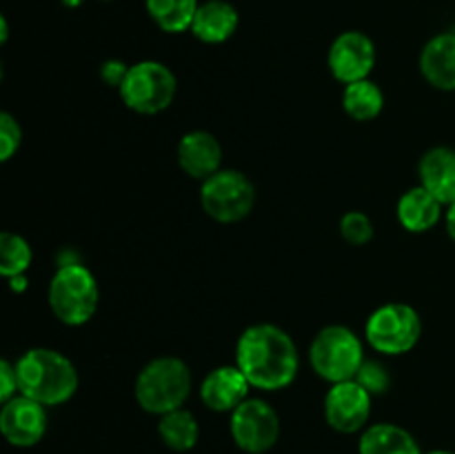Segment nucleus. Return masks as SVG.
I'll list each match as a JSON object with an SVG mask.
<instances>
[{
	"label": "nucleus",
	"instance_id": "obj_1",
	"mask_svg": "<svg viewBox=\"0 0 455 454\" xmlns=\"http://www.w3.org/2000/svg\"><path fill=\"white\" fill-rule=\"evenodd\" d=\"M235 365L251 387L278 392L291 385L300 369V354L293 338L274 323H256L235 343Z\"/></svg>",
	"mask_w": 455,
	"mask_h": 454
},
{
	"label": "nucleus",
	"instance_id": "obj_2",
	"mask_svg": "<svg viewBox=\"0 0 455 454\" xmlns=\"http://www.w3.org/2000/svg\"><path fill=\"white\" fill-rule=\"evenodd\" d=\"M20 394L38 401L44 408L62 405L78 390L76 365L62 352L52 347L27 350L16 361Z\"/></svg>",
	"mask_w": 455,
	"mask_h": 454
},
{
	"label": "nucleus",
	"instance_id": "obj_3",
	"mask_svg": "<svg viewBox=\"0 0 455 454\" xmlns=\"http://www.w3.org/2000/svg\"><path fill=\"white\" fill-rule=\"evenodd\" d=\"M191 385L194 378L185 361L178 356H158L138 372L133 394L145 412L163 417L187 403Z\"/></svg>",
	"mask_w": 455,
	"mask_h": 454
},
{
	"label": "nucleus",
	"instance_id": "obj_4",
	"mask_svg": "<svg viewBox=\"0 0 455 454\" xmlns=\"http://www.w3.org/2000/svg\"><path fill=\"white\" fill-rule=\"evenodd\" d=\"M96 276L83 263L58 265L56 274L49 280L47 301L53 316L69 328H80L89 323L98 310Z\"/></svg>",
	"mask_w": 455,
	"mask_h": 454
},
{
	"label": "nucleus",
	"instance_id": "obj_5",
	"mask_svg": "<svg viewBox=\"0 0 455 454\" xmlns=\"http://www.w3.org/2000/svg\"><path fill=\"white\" fill-rule=\"evenodd\" d=\"M309 363L320 378L333 383L354 381L364 363L363 341L345 325H327L309 347Z\"/></svg>",
	"mask_w": 455,
	"mask_h": 454
},
{
	"label": "nucleus",
	"instance_id": "obj_6",
	"mask_svg": "<svg viewBox=\"0 0 455 454\" xmlns=\"http://www.w3.org/2000/svg\"><path fill=\"white\" fill-rule=\"evenodd\" d=\"M118 92L129 109L142 116H154L172 105L178 93V80L163 62L140 61L129 67L127 78Z\"/></svg>",
	"mask_w": 455,
	"mask_h": 454
},
{
	"label": "nucleus",
	"instance_id": "obj_7",
	"mask_svg": "<svg viewBox=\"0 0 455 454\" xmlns=\"http://www.w3.org/2000/svg\"><path fill=\"white\" fill-rule=\"evenodd\" d=\"M364 336L369 345L380 354H407L420 341L422 319L407 303H387L369 316Z\"/></svg>",
	"mask_w": 455,
	"mask_h": 454
},
{
	"label": "nucleus",
	"instance_id": "obj_8",
	"mask_svg": "<svg viewBox=\"0 0 455 454\" xmlns=\"http://www.w3.org/2000/svg\"><path fill=\"white\" fill-rule=\"evenodd\" d=\"M256 203V187L238 169H220L203 181L200 205L216 223H238L251 214Z\"/></svg>",
	"mask_w": 455,
	"mask_h": 454
},
{
	"label": "nucleus",
	"instance_id": "obj_9",
	"mask_svg": "<svg viewBox=\"0 0 455 454\" xmlns=\"http://www.w3.org/2000/svg\"><path fill=\"white\" fill-rule=\"evenodd\" d=\"M229 430L231 439L243 452L265 454L278 443L280 417L267 401L249 396L231 412Z\"/></svg>",
	"mask_w": 455,
	"mask_h": 454
},
{
	"label": "nucleus",
	"instance_id": "obj_10",
	"mask_svg": "<svg viewBox=\"0 0 455 454\" xmlns=\"http://www.w3.org/2000/svg\"><path fill=\"white\" fill-rule=\"evenodd\" d=\"M373 396L358 381L333 383L324 396V418L340 434L367 430Z\"/></svg>",
	"mask_w": 455,
	"mask_h": 454
},
{
	"label": "nucleus",
	"instance_id": "obj_11",
	"mask_svg": "<svg viewBox=\"0 0 455 454\" xmlns=\"http://www.w3.org/2000/svg\"><path fill=\"white\" fill-rule=\"evenodd\" d=\"M327 65L342 85L369 78L376 67V45L363 31H342L329 47Z\"/></svg>",
	"mask_w": 455,
	"mask_h": 454
},
{
	"label": "nucleus",
	"instance_id": "obj_12",
	"mask_svg": "<svg viewBox=\"0 0 455 454\" xmlns=\"http://www.w3.org/2000/svg\"><path fill=\"white\" fill-rule=\"evenodd\" d=\"M47 408L25 394L13 396L0 409V432L13 448H34L47 432Z\"/></svg>",
	"mask_w": 455,
	"mask_h": 454
},
{
	"label": "nucleus",
	"instance_id": "obj_13",
	"mask_svg": "<svg viewBox=\"0 0 455 454\" xmlns=\"http://www.w3.org/2000/svg\"><path fill=\"white\" fill-rule=\"evenodd\" d=\"M251 383L238 365H220L212 369L200 383V399L213 412H234L243 401L249 399Z\"/></svg>",
	"mask_w": 455,
	"mask_h": 454
},
{
	"label": "nucleus",
	"instance_id": "obj_14",
	"mask_svg": "<svg viewBox=\"0 0 455 454\" xmlns=\"http://www.w3.org/2000/svg\"><path fill=\"white\" fill-rule=\"evenodd\" d=\"M178 165L182 172L196 181H207L220 172L222 147L212 132L194 129L187 132L178 142Z\"/></svg>",
	"mask_w": 455,
	"mask_h": 454
},
{
	"label": "nucleus",
	"instance_id": "obj_15",
	"mask_svg": "<svg viewBox=\"0 0 455 454\" xmlns=\"http://www.w3.org/2000/svg\"><path fill=\"white\" fill-rule=\"evenodd\" d=\"M420 74L431 87L455 92V31L427 40L420 52Z\"/></svg>",
	"mask_w": 455,
	"mask_h": 454
},
{
	"label": "nucleus",
	"instance_id": "obj_16",
	"mask_svg": "<svg viewBox=\"0 0 455 454\" xmlns=\"http://www.w3.org/2000/svg\"><path fill=\"white\" fill-rule=\"evenodd\" d=\"M238 9L227 0H204L191 22V34L204 45H222L238 29Z\"/></svg>",
	"mask_w": 455,
	"mask_h": 454
},
{
	"label": "nucleus",
	"instance_id": "obj_17",
	"mask_svg": "<svg viewBox=\"0 0 455 454\" xmlns=\"http://www.w3.org/2000/svg\"><path fill=\"white\" fill-rule=\"evenodd\" d=\"M420 185L435 196L443 205L455 203V150L434 147L427 151L418 165Z\"/></svg>",
	"mask_w": 455,
	"mask_h": 454
},
{
	"label": "nucleus",
	"instance_id": "obj_18",
	"mask_svg": "<svg viewBox=\"0 0 455 454\" xmlns=\"http://www.w3.org/2000/svg\"><path fill=\"white\" fill-rule=\"evenodd\" d=\"M443 207L444 205L431 191L418 185L400 196L395 214H398V221L404 230L411 231V234H425L438 225L440 218H443Z\"/></svg>",
	"mask_w": 455,
	"mask_h": 454
},
{
	"label": "nucleus",
	"instance_id": "obj_19",
	"mask_svg": "<svg viewBox=\"0 0 455 454\" xmlns=\"http://www.w3.org/2000/svg\"><path fill=\"white\" fill-rule=\"evenodd\" d=\"M360 454H422L413 434L395 423H373L363 432Z\"/></svg>",
	"mask_w": 455,
	"mask_h": 454
},
{
	"label": "nucleus",
	"instance_id": "obj_20",
	"mask_svg": "<svg viewBox=\"0 0 455 454\" xmlns=\"http://www.w3.org/2000/svg\"><path fill=\"white\" fill-rule=\"evenodd\" d=\"M158 434L163 443L173 452H189L198 443L200 426L189 409L178 408L160 417Z\"/></svg>",
	"mask_w": 455,
	"mask_h": 454
},
{
	"label": "nucleus",
	"instance_id": "obj_21",
	"mask_svg": "<svg viewBox=\"0 0 455 454\" xmlns=\"http://www.w3.org/2000/svg\"><path fill=\"white\" fill-rule=\"evenodd\" d=\"M342 107H345L349 118L367 123V120H373L380 116L382 107H385V93H382V89L373 80H358V83L345 85Z\"/></svg>",
	"mask_w": 455,
	"mask_h": 454
},
{
	"label": "nucleus",
	"instance_id": "obj_22",
	"mask_svg": "<svg viewBox=\"0 0 455 454\" xmlns=\"http://www.w3.org/2000/svg\"><path fill=\"white\" fill-rule=\"evenodd\" d=\"M145 7L160 29L167 34H182L191 29L200 3L198 0H145Z\"/></svg>",
	"mask_w": 455,
	"mask_h": 454
},
{
	"label": "nucleus",
	"instance_id": "obj_23",
	"mask_svg": "<svg viewBox=\"0 0 455 454\" xmlns=\"http://www.w3.org/2000/svg\"><path fill=\"white\" fill-rule=\"evenodd\" d=\"M31 258H34L31 245L22 236L13 234V231L0 234V274L4 279L25 274L31 265Z\"/></svg>",
	"mask_w": 455,
	"mask_h": 454
},
{
	"label": "nucleus",
	"instance_id": "obj_24",
	"mask_svg": "<svg viewBox=\"0 0 455 454\" xmlns=\"http://www.w3.org/2000/svg\"><path fill=\"white\" fill-rule=\"evenodd\" d=\"M340 234L342 239L349 245H355V247H363L369 240L373 239V223L371 218L364 212H347L345 216L340 218Z\"/></svg>",
	"mask_w": 455,
	"mask_h": 454
},
{
	"label": "nucleus",
	"instance_id": "obj_25",
	"mask_svg": "<svg viewBox=\"0 0 455 454\" xmlns=\"http://www.w3.org/2000/svg\"><path fill=\"white\" fill-rule=\"evenodd\" d=\"M354 381H358L360 385H363L371 396L385 394V392L391 387V377L380 361L364 359V363L360 365V369H358V374H355Z\"/></svg>",
	"mask_w": 455,
	"mask_h": 454
},
{
	"label": "nucleus",
	"instance_id": "obj_26",
	"mask_svg": "<svg viewBox=\"0 0 455 454\" xmlns=\"http://www.w3.org/2000/svg\"><path fill=\"white\" fill-rule=\"evenodd\" d=\"M20 142H22L20 123H18L9 111H3V114H0V160L7 163V160L20 150Z\"/></svg>",
	"mask_w": 455,
	"mask_h": 454
},
{
	"label": "nucleus",
	"instance_id": "obj_27",
	"mask_svg": "<svg viewBox=\"0 0 455 454\" xmlns=\"http://www.w3.org/2000/svg\"><path fill=\"white\" fill-rule=\"evenodd\" d=\"M18 394H20V383H18L16 363L3 359L0 361V403H7Z\"/></svg>",
	"mask_w": 455,
	"mask_h": 454
},
{
	"label": "nucleus",
	"instance_id": "obj_28",
	"mask_svg": "<svg viewBox=\"0 0 455 454\" xmlns=\"http://www.w3.org/2000/svg\"><path fill=\"white\" fill-rule=\"evenodd\" d=\"M129 67H132V65H127V62L118 61V58H111V61L102 62L100 78L105 80V83L109 85V87L120 89V85H123L124 78H127Z\"/></svg>",
	"mask_w": 455,
	"mask_h": 454
},
{
	"label": "nucleus",
	"instance_id": "obj_29",
	"mask_svg": "<svg viewBox=\"0 0 455 454\" xmlns=\"http://www.w3.org/2000/svg\"><path fill=\"white\" fill-rule=\"evenodd\" d=\"M444 223H447V231H449V236H451V240L455 243V203L449 205L447 216H444Z\"/></svg>",
	"mask_w": 455,
	"mask_h": 454
},
{
	"label": "nucleus",
	"instance_id": "obj_30",
	"mask_svg": "<svg viewBox=\"0 0 455 454\" xmlns=\"http://www.w3.org/2000/svg\"><path fill=\"white\" fill-rule=\"evenodd\" d=\"M27 279H25V274H20V276H13V279H9V288L13 289V292H18V294H22L27 289Z\"/></svg>",
	"mask_w": 455,
	"mask_h": 454
},
{
	"label": "nucleus",
	"instance_id": "obj_31",
	"mask_svg": "<svg viewBox=\"0 0 455 454\" xmlns=\"http://www.w3.org/2000/svg\"><path fill=\"white\" fill-rule=\"evenodd\" d=\"M9 38V25H7V18H0V43H7Z\"/></svg>",
	"mask_w": 455,
	"mask_h": 454
},
{
	"label": "nucleus",
	"instance_id": "obj_32",
	"mask_svg": "<svg viewBox=\"0 0 455 454\" xmlns=\"http://www.w3.org/2000/svg\"><path fill=\"white\" fill-rule=\"evenodd\" d=\"M62 4H65V7H69V9H76V7H80V4L84 3V0H60Z\"/></svg>",
	"mask_w": 455,
	"mask_h": 454
},
{
	"label": "nucleus",
	"instance_id": "obj_33",
	"mask_svg": "<svg viewBox=\"0 0 455 454\" xmlns=\"http://www.w3.org/2000/svg\"><path fill=\"white\" fill-rule=\"evenodd\" d=\"M427 454H455V452H449V450H434V452H427Z\"/></svg>",
	"mask_w": 455,
	"mask_h": 454
},
{
	"label": "nucleus",
	"instance_id": "obj_34",
	"mask_svg": "<svg viewBox=\"0 0 455 454\" xmlns=\"http://www.w3.org/2000/svg\"><path fill=\"white\" fill-rule=\"evenodd\" d=\"M102 3H109V0H102Z\"/></svg>",
	"mask_w": 455,
	"mask_h": 454
}]
</instances>
